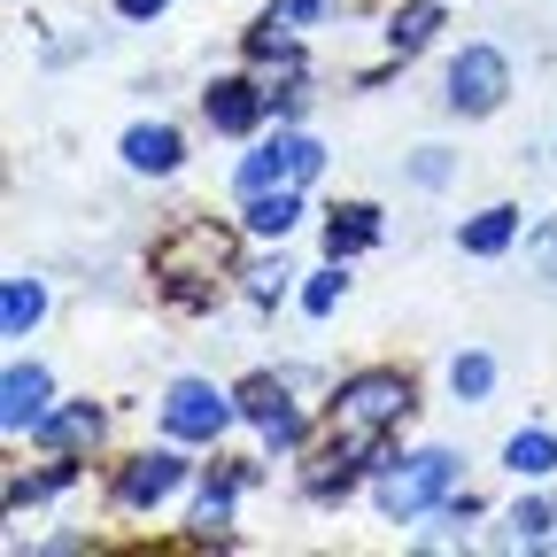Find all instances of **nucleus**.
<instances>
[{
  "label": "nucleus",
  "mask_w": 557,
  "mask_h": 557,
  "mask_svg": "<svg viewBox=\"0 0 557 557\" xmlns=\"http://www.w3.org/2000/svg\"><path fill=\"white\" fill-rule=\"evenodd\" d=\"M240 395V418L271 442V449H302V434H310V418H302V403H295V387H287V372H256L248 387H233Z\"/></svg>",
  "instance_id": "nucleus-6"
},
{
  "label": "nucleus",
  "mask_w": 557,
  "mask_h": 557,
  "mask_svg": "<svg viewBox=\"0 0 557 557\" xmlns=\"http://www.w3.org/2000/svg\"><path fill=\"white\" fill-rule=\"evenodd\" d=\"M341 287H348L341 263H333V271H318L310 287H302V310H310V318H333V310H341Z\"/></svg>",
  "instance_id": "nucleus-22"
},
{
  "label": "nucleus",
  "mask_w": 557,
  "mask_h": 557,
  "mask_svg": "<svg viewBox=\"0 0 557 557\" xmlns=\"http://www.w3.org/2000/svg\"><path fill=\"white\" fill-rule=\"evenodd\" d=\"M39 318H47V287H39L32 271H24V278H9V287H0V333H9V341H24Z\"/></svg>",
  "instance_id": "nucleus-16"
},
{
  "label": "nucleus",
  "mask_w": 557,
  "mask_h": 557,
  "mask_svg": "<svg viewBox=\"0 0 557 557\" xmlns=\"http://www.w3.org/2000/svg\"><path fill=\"white\" fill-rule=\"evenodd\" d=\"M163 9H171V0H116L124 24H148V16H163Z\"/></svg>",
  "instance_id": "nucleus-25"
},
{
  "label": "nucleus",
  "mask_w": 557,
  "mask_h": 557,
  "mask_svg": "<svg viewBox=\"0 0 557 557\" xmlns=\"http://www.w3.org/2000/svg\"><path fill=\"white\" fill-rule=\"evenodd\" d=\"M511 240H519V209H511V201H496V209H480V218L457 225V248H465V256H504Z\"/></svg>",
  "instance_id": "nucleus-13"
},
{
  "label": "nucleus",
  "mask_w": 557,
  "mask_h": 557,
  "mask_svg": "<svg viewBox=\"0 0 557 557\" xmlns=\"http://www.w3.org/2000/svg\"><path fill=\"white\" fill-rule=\"evenodd\" d=\"M54 418V380H47V364H9V380H0V426L9 434H39Z\"/></svg>",
  "instance_id": "nucleus-8"
},
{
  "label": "nucleus",
  "mask_w": 557,
  "mask_h": 557,
  "mask_svg": "<svg viewBox=\"0 0 557 557\" xmlns=\"http://www.w3.org/2000/svg\"><path fill=\"white\" fill-rule=\"evenodd\" d=\"M372 240H380V209H372V201H348V209H333V225H325V256H333V263L364 256Z\"/></svg>",
  "instance_id": "nucleus-12"
},
{
  "label": "nucleus",
  "mask_w": 557,
  "mask_h": 557,
  "mask_svg": "<svg viewBox=\"0 0 557 557\" xmlns=\"http://www.w3.org/2000/svg\"><path fill=\"white\" fill-rule=\"evenodd\" d=\"M318 171H325V148H318L310 132H271L263 148L233 171V186H240V201H248V194H271V186H310Z\"/></svg>",
  "instance_id": "nucleus-3"
},
{
  "label": "nucleus",
  "mask_w": 557,
  "mask_h": 557,
  "mask_svg": "<svg viewBox=\"0 0 557 557\" xmlns=\"http://www.w3.org/2000/svg\"><path fill=\"white\" fill-rule=\"evenodd\" d=\"M124 171H139V178H171L178 163H186V139H178V124H132L124 139Z\"/></svg>",
  "instance_id": "nucleus-10"
},
{
  "label": "nucleus",
  "mask_w": 557,
  "mask_h": 557,
  "mask_svg": "<svg viewBox=\"0 0 557 557\" xmlns=\"http://www.w3.org/2000/svg\"><path fill=\"white\" fill-rule=\"evenodd\" d=\"M504 472H511V480H549V472H557V434H549V426H519V434L504 442Z\"/></svg>",
  "instance_id": "nucleus-14"
},
{
  "label": "nucleus",
  "mask_w": 557,
  "mask_h": 557,
  "mask_svg": "<svg viewBox=\"0 0 557 557\" xmlns=\"http://www.w3.org/2000/svg\"><path fill=\"white\" fill-rule=\"evenodd\" d=\"M240 418V395L233 387H209V380H178L163 395V434L171 442H225Z\"/></svg>",
  "instance_id": "nucleus-5"
},
{
  "label": "nucleus",
  "mask_w": 557,
  "mask_h": 557,
  "mask_svg": "<svg viewBox=\"0 0 557 557\" xmlns=\"http://www.w3.org/2000/svg\"><path fill=\"white\" fill-rule=\"evenodd\" d=\"M287 278H295L287 256H256V263H248V295H256V302H278V295H287Z\"/></svg>",
  "instance_id": "nucleus-21"
},
{
  "label": "nucleus",
  "mask_w": 557,
  "mask_h": 557,
  "mask_svg": "<svg viewBox=\"0 0 557 557\" xmlns=\"http://www.w3.org/2000/svg\"><path fill=\"white\" fill-rule=\"evenodd\" d=\"M186 457L178 449H148V457H132L124 472H116V504L124 511H156V504H171L178 496V487H186Z\"/></svg>",
  "instance_id": "nucleus-7"
},
{
  "label": "nucleus",
  "mask_w": 557,
  "mask_h": 557,
  "mask_svg": "<svg viewBox=\"0 0 557 557\" xmlns=\"http://www.w3.org/2000/svg\"><path fill=\"white\" fill-rule=\"evenodd\" d=\"M403 410H410V380L403 372H357L333 395V442L357 465H380V442H387V426H403Z\"/></svg>",
  "instance_id": "nucleus-1"
},
{
  "label": "nucleus",
  "mask_w": 557,
  "mask_h": 557,
  "mask_svg": "<svg viewBox=\"0 0 557 557\" xmlns=\"http://www.w3.org/2000/svg\"><path fill=\"white\" fill-rule=\"evenodd\" d=\"M410 178H418V186H442V178H449V148H418V156H410Z\"/></svg>",
  "instance_id": "nucleus-24"
},
{
  "label": "nucleus",
  "mask_w": 557,
  "mask_h": 557,
  "mask_svg": "<svg viewBox=\"0 0 557 557\" xmlns=\"http://www.w3.org/2000/svg\"><path fill=\"white\" fill-rule=\"evenodd\" d=\"M101 426H109V418L94 403H54V418L39 426V442L47 449H86V442H101Z\"/></svg>",
  "instance_id": "nucleus-15"
},
{
  "label": "nucleus",
  "mask_w": 557,
  "mask_h": 557,
  "mask_svg": "<svg viewBox=\"0 0 557 557\" xmlns=\"http://www.w3.org/2000/svg\"><path fill=\"white\" fill-rule=\"evenodd\" d=\"M449 496H457V457L449 449H410V457H380L372 465V504H380L387 527L434 519Z\"/></svg>",
  "instance_id": "nucleus-2"
},
{
  "label": "nucleus",
  "mask_w": 557,
  "mask_h": 557,
  "mask_svg": "<svg viewBox=\"0 0 557 557\" xmlns=\"http://www.w3.org/2000/svg\"><path fill=\"white\" fill-rule=\"evenodd\" d=\"M442 86H449L442 101H449L457 116H496V109L511 101V62H504V47H457Z\"/></svg>",
  "instance_id": "nucleus-4"
},
{
  "label": "nucleus",
  "mask_w": 557,
  "mask_h": 557,
  "mask_svg": "<svg viewBox=\"0 0 557 557\" xmlns=\"http://www.w3.org/2000/svg\"><path fill=\"white\" fill-rule=\"evenodd\" d=\"M487 387H496V364H487L480 348H465V357H449V395H457V403H480Z\"/></svg>",
  "instance_id": "nucleus-19"
},
{
  "label": "nucleus",
  "mask_w": 557,
  "mask_h": 557,
  "mask_svg": "<svg viewBox=\"0 0 557 557\" xmlns=\"http://www.w3.org/2000/svg\"><path fill=\"white\" fill-rule=\"evenodd\" d=\"M442 32V0H410V9H395V24H387V47L395 54H418Z\"/></svg>",
  "instance_id": "nucleus-18"
},
{
  "label": "nucleus",
  "mask_w": 557,
  "mask_h": 557,
  "mask_svg": "<svg viewBox=\"0 0 557 557\" xmlns=\"http://www.w3.org/2000/svg\"><path fill=\"white\" fill-rule=\"evenodd\" d=\"M504 527H511V542H519V549H527V542H549V527H557V511H549V504H542V496H519V504H511V519H504Z\"/></svg>",
  "instance_id": "nucleus-20"
},
{
  "label": "nucleus",
  "mask_w": 557,
  "mask_h": 557,
  "mask_svg": "<svg viewBox=\"0 0 557 557\" xmlns=\"http://www.w3.org/2000/svg\"><path fill=\"white\" fill-rule=\"evenodd\" d=\"M333 16V0H271V24H287V32H310Z\"/></svg>",
  "instance_id": "nucleus-23"
},
{
  "label": "nucleus",
  "mask_w": 557,
  "mask_h": 557,
  "mask_svg": "<svg viewBox=\"0 0 557 557\" xmlns=\"http://www.w3.org/2000/svg\"><path fill=\"white\" fill-rule=\"evenodd\" d=\"M240 465H225V472H209V487H201V504H194V534H225L233 527V496H240Z\"/></svg>",
  "instance_id": "nucleus-17"
},
{
  "label": "nucleus",
  "mask_w": 557,
  "mask_h": 557,
  "mask_svg": "<svg viewBox=\"0 0 557 557\" xmlns=\"http://www.w3.org/2000/svg\"><path fill=\"white\" fill-rule=\"evenodd\" d=\"M201 116H209V132H256L271 116V94L256 78H218L201 94Z\"/></svg>",
  "instance_id": "nucleus-9"
},
{
  "label": "nucleus",
  "mask_w": 557,
  "mask_h": 557,
  "mask_svg": "<svg viewBox=\"0 0 557 557\" xmlns=\"http://www.w3.org/2000/svg\"><path fill=\"white\" fill-rule=\"evenodd\" d=\"M248 233L256 240H287L295 225H302V186H271V194H248Z\"/></svg>",
  "instance_id": "nucleus-11"
}]
</instances>
